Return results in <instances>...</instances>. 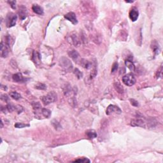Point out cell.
<instances>
[{
    "instance_id": "obj_1",
    "label": "cell",
    "mask_w": 163,
    "mask_h": 163,
    "mask_svg": "<svg viewBox=\"0 0 163 163\" xmlns=\"http://www.w3.org/2000/svg\"><path fill=\"white\" fill-rule=\"evenodd\" d=\"M56 98H57V95L56 93L52 92V93H49L46 96H43L42 98V101L45 105H48L56 101Z\"/></svg>"
},
{
    "instance_id": "obj_7",
    "label": "cell",
    "mask_w": 163,
    "mask_h": 163,
    "mask_svg": "<svg viewBox=\"0 0 163 163\" xmlns=\"http://www.w3.org/2000/svg\"><path fill=\"white\" fill-rule=\"evenodd\" d=\"M131 125L133 127H145V122L141 119H136L131 120Z\"/></svg>"
},
{
    "instance_id": "obj_15",
    "label": "cell",
    "mask_w": 163,
    "mask_h": 163,
    "mask_svg": "<svg viewBox=\"0 0 163 163\" xmlns=\"http://www.w3.org/2000/svg\"><path fill=\"white\" fill-rule=\"evenodd\" d=\"M81 64L82 66L83 67L86 69H90L91 68L93 67V64L91 62L87 61L86 59H82L81 60Z\"/></svg>"
},
{
    "instance_id": "obj_18",
    "label": "cell",
    "mask_w": 163,
    "mask_h": 163,
    "mask_svg": "<svg viewBox=\"0 0 163 163\" xmlns=\"http://www.w3.org/2000/svg\"><path fill=\"white\" fill-rule=\"evenodd\" d=\"M10 96H11V98H13L15 100H18V99L21 98V95L19 93H17V92H12L10 93Z\"/></svg>"
},
{
    "instance_id": "obj_16",
    "label": "cell",
    "mask_w": 163,
    "mask_h": 163,
    "mask_svg": "<svg viewBox=\"0 0 163 163\" xmlns=\"http://www.w3.org/2000/svg\"><path fill=\"white\" fill-rule=\"evenodd\" d=\"M125 64L127 67L131 71H135V66L133 62L130 60H126L125 61Z\"/></svg>"
},
{
    "instance_id": "obj_24",
    "label": "cell",
    "mask_w": 163,
    "mask_h": 163,
    "mask_svg": "<svg viewBox=\"0 0 163 163\" xmlns=\"http://www.w3.org/2000/svg\"><path fill=\"white\" fill-rule=\"evenodd\" d=\"M29 124H25L20 122H17L15 124V127L16 128H24L26 127H29Z\"/></svg>"
},
{
    "instance_id": "obj_10",
    "label": "cell",
    "mask_w": 163,
    "mask_h": 163,
    "mask_svg": "<svg viewBox=\"0 0 163 163\" xmlns=\"http://www.w3.org/2000/svg\"><path fill=\"white\" fill-rule=\"evenodd\" d=\"M151 47L152 50H153V52H154V54L155 55H157V54H159L160 51H161V49H160L159 44L156 40H154L153 42H152Z\"/></svg>"
},
{
    "instance_id": "obj_32",
    "label": "cell",
    "mask_w": 163,
    "mask_h": 163,
    "mask_svg": "<svg viewBox=\"0 0 163 163\" xmlns=\"http://www.w3.org/2000/svg\"><path fill=\"white\" fill-rule=\"evenodd\" d=\"M126 3H133V1H126Z\"/></svg>"
},
{
    "instance_id": "obj_25",
    "label": "cell",
    "mask_w": 163,
    "mask_h": 163,
    "mask_svg": "<svg viewBox=\"0 0 163 163\" xmlns=\"http://www.w3.org/2000/svg\"><path fill=\"white\" fill-rule=\"evenodd\" d=\"M7 3L10 5L13 9H16V1H8Z\"/></svg>"
},
{
    "instance_id": "obj_6",
    "label": "cell",
    "mask_w": 163,
    "mask_h": 163,
    "mask_svg": "<svg viewBox=\"0 0 163 163\" xmlns=\"http://www.w3.org/2000/svg\"><path fill=\"white\" fill-rule=\"evenodd\" d=\"M64 18L66 19H67L68 20H69V22H71L73 24H77L78 23V20L77 17H76V15L73 12H69L67 14H66L64 15Z\"/></svg>"
},
{
    "instance_id": "obj_4",
    "label": "cell",
    "mask_w": 163,
    "mask_h": 163,
    "mask_svg": "<svg viewBox=\"0 0 163 163\" xmlns=\"http://www.w3.org/2000/svg\"><path fill=\"white\" fill-rule=\"evenodd\" d=\"M17 15L15 14L10 13L8 15L7 18V25L8 27H13L16 24L17 22Z\"/></svg>"
},
{
    "instance_id": "obj_20",
    "label": "cell",
    "mask_w": 163,
    "mask_h": 163,
    "mask_svg": "<svg viewBox=\"0 0 163 163\" xmlns=\"http://www.w3.org/2000/svg\"><path fill=\"white\" fill-rule=\"evenodd\" d=\"M34 88L36 89H38V90H45L47 89V86L46 85L43 84H42V83H38V84H36L35 86H34Z\"/></svg>"
},
{
    "instance_id": "obj_30",
    "label": "cell",
    "mask_w": 163,
    "mask_h": 163,
    "mask_svg": "<svg viewBox=\"0 0 163 163\" xmlns=\"http://www.w3.org/2000/svg\"><path fill=\"white\" fill-rule=\"evenodd\" d=\"M162 70H163V69H162V66H161L159 69L158 70V72H157V76H158L157 78H159V77H161V76L162 75Z\"/></svg>"
},
{
    "instance_id": "obj_26",
    "label": "cell",
    "mask_w": 163,
    "mask_h": 163,
    "mask_svg": "<svg viewBox=\"0 0 163 163\" xmlns=\"http://www.w3.org/2000/svg\"><path fill=\"white\" fill-rule=\"evenodd\" d=\"M7 110H8L10 112H12L14 111V110H15V106H14L13 105H12V104H8L7 106Z\"/></svg>"
},
{
    "instance_id": "obj_13",
    "label": "cell",
    "mask_w": 163,
    "mask_h": 163,
    "mask_svg": "<svg viewBox=\"0 0 163 163\" xmlns=\"http://www.w3.org/2000/svg\"><path fill=\"white\" fill-rule=\"evenodd\" d=\"M68 54H69V56H70L74 61H75L76 62H77V61H78V59L80 58L79 54L78 53V52L75 51V50H72V51H69V52H68Z\"/></svg>"
},
{
    "instance_id": "obj_9",
    "label": "cell",
    "mask_w": 163,
    "mask_h": 163,
    "mask_svg": "<svg viewBox=\"0 0 163 163\" xmlns=\"http://www.w3.org/2000/svg\"><path fill=\"white\" fill-rule=\"evenodd\" d=\"M19 14L20 16V18L21 20H24L26 18L27 15V9L24 6H20L19 8Z\"/></svg>"
},
{
    "instance_id": "obj_8",
    "label": "cell",
    "mask_w": 163,
    "mask_h": 163,
    "mask_svg": "<svg viewBox=\"0 0 163 163\" xmlns=\"http://www.w3.org/2000/svg\"><path fill=\"white\" fill-rule=\"evenodd\" d=\"M139 17V12L136 8H133L129 12V18L133 22H135L137 20Z\"/></svg>"
},
{
    "instance_id": "obj_22",
    "label": "cell",
    "mask_w": 163,
    "mask_h": 163,
    "mask_svg": "<svg viewBox=\"0 0 163 163\" xmlns=\"http://www.w3.org/2000/svg\"><path fill=\"white\" fill-rule=\"evenodd\" d=\"M74 73H75V75L77 76V77L78 78H81L83 77L82 73L78 69V68H75V69Z\"/></svg>"
},
{
    "instance_id": "obj_17",
    "label": "cell",
    "mask_w": 163,
    "mask_h": 163,
    "mask_svg": "<svg viewBox=\"0 0 163 163\" xmlns=\"http://www.w3.org/2000/svg\"><path fill=\"white\" fill-rule=\"evenodd\" d=\"M115 89L117 91L118 93H124V88L122 87V86H121V84L119 82H115L114 84Z\"/></svg>"
},
{
    "instance_id": "obj_31",
    "label": "cell",
    "mask_w": 163,
    "mask_h": 163,
    "mask_svg": "<svg viewBox=\"0 0 163 163\" xmlns=\"http://www.w3.org/2000/svg\"><path fill=\"white\" fill-rule=\"evenodd\" d=\"M1 99H2V100H3V101H7V99H9V98H8V96H7V95H5V94H4V95H2L1 97Z\"/></svg>"
},
{
    "instance_id": "obj_12",
    "label": "cell",
    "mask_w": 163,
    "mask_h": 163,
    "mask_svg": "<svg viewBox=\"0 0 163 163\" xmlns=\"http://www.w3.org/2000/svg\"><path fill=\"white\" fill-rule=\"evenodd\" d=\"M12 78H13L14 81L15 82H24L25 81V78H24L22 75L20 73L14 74L13 77H12Z\"/></svg>"
},
{
    "instance_id": "obj_29",
    "label": "cell",
    "mask_w": 163,
    "mask_h": 163,
    "mask_svg": "<svg viewBox=\"0 0 163 163\" xmlns=\"http://www.w3.org/2000/svg\"><path fill=\"white\" fill-rule=\"evenodd\" d=\"M33 106L34 109H36V110H38L39 109V108H40V103H33Z\"/></svg>"
},
{
    "instance_id": "obj_2",
    "label": "cell",
    "mask_w": 163,
    "mask_h": 163,
    "mask_svg": "<svg viewBox=\"0 0 163 163\" xmlns=\"http://www.w3.org/2000/svg\"><path fill=\"white\" fill-rule=\"evenodd\" d=\"M122 80L126 86H133V85H135L136 82L135 77L132 73H128L124 76Z\"/></svg>"
},
{
    "instance_id": "obj_11",
    "label": "cell",
    "mask_w": 163,
    "mask_h": 163,
    "mask_svg": "<svg viewBox=\"0 0 163 163\" xmlns=\"http://www.w3.org/2000/svg\"><path fill=\"white\" fill-rule=\"evenodd\" d=\"M32 10L35 14L38 15H43V9L40 6H39L37 4H34L33 5Z\"/></svg>"
},
{
    "instance_id": "obj_14",
    "label": "cell",
    "mask_w": 163,
    "mask_h": 163,
    "mask_svg": "<svg viewBox=\"0 0 163 163\" xmlns=\"http://www.w3.org/2000/svg\"><path fill=\"white\" fill-rule=\"evenodd\" d=\"M86 135L89 139H94L97 137V133L94 129H90L86 131Z\"/></svg>"
},
{
    "instance_id": "obj_5",
    "label": "cell",
    "mask_w": 163,
    "mask_h": 163,
    "mask_svg": "<svg viewBox=\"0 0 163 163\" xmlns=\"http://www.w3.org/2000/svg\"><path fill=\"white\" fill-rule=\"evenodd\" d=\"M122 112L121 110L120 109V108L115 105L110 104L108 106L106 109V115H110L113 113H116V114H120Z\"/></svg>"
},
{
    "instance_id": "obj_28",
    "label": "cell",
    "mask_w": 163,
    "mask_h": 163,
    "mask_svg": "<svg viewBox=\"0 0 163 163\" xmlns=\"http://www.w3.org/2000/svg\"><path fill=\"white\" fill-rule=\"evenodd\" d=\"M118 69V63L117 62H115L114 64H113L112 68V72H115L117 69Z\"/></svg>"
},
{
    "instance_id": "obj_19",
    "label": "cell",
    "mask_w": 163,
    "mask_h": 163,
    "mask_svg": "<svg viewBox=\"0 0 163 163\" xmlns=\"http://www.w3.org/2000/svg\"><path fill=\"white\" fill-rule=\"evenodd\" d=\"M42 113L46 118H49L51 115V112L49 110L46 109V108H43L42 110Z\"/></svg>"
},
{
    "instance_id": "obj_21",
    "label": "cell",
    "mask_w": 163,
    "mask_h": 163,
    "mask_svg": "<svg viewBox=\"0 0 163 163\" xmlns=\"http://www.w3.org/2000/svg\"><path fill=\"white\" fill-rule=\"evenodd\" d=\"M75 163H90V160L88 159L87 158H85V157H83V158H79L77 159L76 161H75Z\"/></svg>"
},
{
    "instance_id": "obj_23",
    "label": "cell",
    "mask_w": 163,
    "mask_h": 163,
    "mask_svg": "<svg viewBox=\"0 0 163 163\" xmlns=\"http://www.w3.org/2000/svg\"><path fill=\"white\" fill-rule=\"evenodd\" d=\"M72 40L73 42V44H74L75 47H78V45H79V40L78 39V38L77 37L76 35H73L72 36Z\"/></svg>"
},
{
    "instance_id": "obj_3",
    "label": "cell",
    "mask_w": 163,
    "mask_h": 163,
    "mask_svg": "<svg viewBox=\"0 0 163 163\" xmlns=\"http://www.w3.org/2000/svg\"><path fill=\"white\" fill-rule=\"evenodd\" d=\"M59 65L66 70H70L72 69L73 64L69 59L67 57H62L59 60Z\"/></svg>"
},
{
    "instance_id": "obj_27",
    "label": "cell",
    "mask_w": 163,
    "mask_h": 163,
    "mask_svg": "<svg viewBox=\"0 0 163 163\" xmlns=\"http://www.w3.org/2000/svg\"><path fill=\"white\" fill-rule=\"evenodd\" d=\"M130 102H131V104L133 105V106H138V105H139V104H138V102L137 101H136L135 99H130Z\"/></svg>"
},
{
    "instance_id": "obj_33",
    "label": "cell",
    "mask_w": 163,
    "mask_h": 163,
    "mask_svg": "<svg viewBox=\"0 0 163 163\" xmlns=\"http://www.w3.org/2000/svg\"><path fill=\"white\" fill-rule=\"evenodd\" d=\"M1 128H3V122H2V120H1Z\"/></svg>"
}]
</instances>
